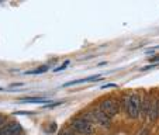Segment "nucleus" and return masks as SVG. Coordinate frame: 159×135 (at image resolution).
<instances>
[{
  "mask_svg": "<svg viewBox=\"0 0 159 135\" xmlns=\"http://www.w3.org/2000/svg\"><path fill=\"white\" fill-rule=\"evenodd\" d=\"M48 70V68L47 66H41V68H38V69L35 70H28V72H25V75H39V73H44Z\"/></svg>",
  "mask_w": 159,
  "mask_h": 135,
  "instance_id": "1a4fd4ad",
  "label": "nucleus"
},
{
  "mask_svg": "<svg viewBox=\"0 0 159 135\" xmlns=\"http://www.w3.org/2000/svg\"><path fill=\"white\" fill-rule=\"evenodd\" d=\"M20 131H21L20 123H17V121H10V123H7L6 125L2 128L0 135H14Z\"/></svg>",
  "mask_w": 159,
  "mask_h": 135,
  "instance_id": "0eeeda50",
  "label": "nucleus"
},
{
  "mask_svg": "<svg viewBox=\"0 0 159 135\" xmlns=\"http://www.w3.org/2000/svg\"><path fill=\"white\" fill-rule=\"evenodd\" d=\"M108 87H117V84H114V83H107V84H103L102 89H108Z\"/></svg>",
  "mask_w": 159,
  "mask_h": 135,
  "instance_id": "f8f14e48",
  "label": "nucleus"
},
{
  "mask_svg": "<svg viewBox=\"0 0 159 135\" xmlns=\"http://www.w3.org/2000/svg\"><path fill=\"white\" fill-rule=\"evenodd\" d=\"M69 63H70V61H65V62H63L61 66H58V68H55V69H54V72H61V70L66 69V66L69 65Z\"/></svg>",
  "mask_w": 159,
  "mask_h": 135,
  "instance_id": "9d476101",
  "label": "nucleus"
},
{
  "mask_svg": "<svg viewBox=\"0 0 159 135\" xmlns=\"http://www.w3.org/2000/svg\"><path fill=\"white\" fill-rule=\"evenodd\" d=\"M148 121L149 123H156L159 118V97H153L152 99V104H151L149 113H148Z\"/></svg>",
  "mask_w": 159,
  "mask_h": 135,
  "instance_id": "423d86ee",
  "label": "nucleus"
},
{
  "mask_svg": "<svg viewBox=\"0 0 159 135\" xmlns=\"http://www.w3.org/2000/svg\"><path fill=\"white\" fill-rule=\"evenodd\" d=\"M59 135H79V134H76V132L70 128V129H63V131H61Z\"/></svg>",
  "mask_w": 159,
  "mask_h": 135,
  "instance_id": "9b49d317",
  "label": "nucleus"
},
{
  "mask_svg": "<svg viewBox=\"0 0 159 135\" xmlns=\"http://www.w3.org/2000/svg\"><path fill=\"white\" fill-rule=\"evenodd\" d=\"M2 90H3V89H2V87H0V92H2Z\"/></svg>",
  "mask_w": 159,
  "mask_h": 135,
  "instance_id": "dca6fc26",
  "label": "nucleus"
},
{
  "mask_svg": "<svg viewBox=\"0 0 159 135\" xmlns=\"http://www.w3.org/2000/svg\"><path fill=\"white\" fill-rule=\"evenodd\" d=\"M70 128L79 135H92L94 132V125L90 121H87L84 117H76L70 120Z\"/></svg>",
  "mask_w": 159,
  "mask_h": 135,
  "instance_id": "7ed1b4c3",
  "label": "nucleus"
},
{
  "mask_svg": "<svg viewBox=\"0 0 159 135\" xmlns=\"http://www.w3.org/2000/svg\"><path fill=\"white\" fill-rule=\"evenodd\" d=\"M151 104H152V96L149 93H145L141 97V106H139V117L141 118H147L148 113H149Z\"/></svg>",
  "mask_w": 159,
  "mask_h": 135,
  "instance_id": "39448f33",
  "label": "nucleus"
},
{
  "mask_svg": "<svg viewBox=\"0 0 159 135\" xmlns=\"http://www.w3.org/2000/svg\"><path fill=\"white\" fill-rule=\"evenodd\" d=\"M100 110L107 114L110 118H113L114 115H117L120 113V107H121V101L116 100L114 97H108V99H103L99 104Z\"/></svg>",
  "mask_w": 159,
  "mask_h": 135,
  "instance_id": "20e7f679",
  "label": "nucleus"
},
{
  "mask_svg": "<svg viewBox=\"0 0 159 135\" xmlns=\"http://www.w3.org/2000/svg\"><path fill=\"white\" fill-rule=\"evenodd\" d=\"M18 86H21V83H13L11 84V87H18Z\"/></svg>",
  "mask_w": 159,
  "mask_h": 135,
  "instance_id": "2eb2a0df",
  "label": "nucleus"
},
{
  "mask_svg": "<svg viewBox=\"0 0 159 135\" xmlns=\"http://www.w3.org/2000/svg\"><path fill=\"white\" fill-rule=\"evenodd\" d=\"M139 135H149V129H148V128H144L141 132H139Z\"/></svg>",
  "mask_w": 159,
  "mask_h": 135,
  "instance_id": "ddd939ff",
  "label": "nucleus"
},
{
  "mask_svg": "<svg viewBox=\"0 0 159 135\" xmlns=\"http://www.w3.org/2000/svg\"><path fill=\"white\" fill-rule=\"evenodd\" d=\"M82 117H84L92 124H97V125L103 127V128H110V125H111V118L100 110L99 106L97 107H90L89 110L83 111Z\"/></svg>",
  "mask_w": 159,
  "mask_h": 135,
  "instance_id": "f03ea898",
  "label": "nucleus"
},
{
  "mask_svg": "<svg viewBox=\"0 0 159 135\" xmlns=\"http://www.w3.org/2000/svg\"><path fill=\"white\" fill-rule=\"evenodd\" d=\"M21 103H47L48 100L44 97H23L20 99Z\"/></svg>",
  "mask_w": 159,
  "mask_h": 135,
  "instance_id": "6e6552de",
  "label": "nucleus"
},
{
  "mask_svg": "<svg viewBox=\"0 0 159 135\" xmlns=\"http://www.w3.org/2000/svg\"><path fill=\"white\" fill-rule=\"evenodd\" d=\"M139 106H141V94L138 93H129L121 99V107L125 111V114L128 118H135L139 117Z\"/></svg>",
  "mask_w": 159,
  "mask_h": 135,
  "instance_id": "f257e3e1",
  "label": "nucleus"
},
{
  "mask_svg": "<svg viewBox=\"0 0 159 135\" xmlns=\"http://www.w3.org/2000/svg\"><path fill=\"white\" fill-rule=\"evenodd\" d=\"M151 61H153V62H155V63H159V55H156V56L151 58Z\"/></svg>",
  "mask_w": 159,
  "mask_h": 135,
  "instance_id": "4468645a",
  "label": "nucleus"
}]
</instances>
